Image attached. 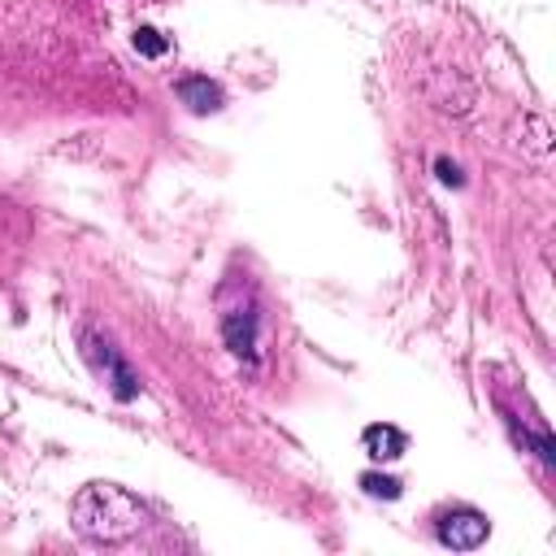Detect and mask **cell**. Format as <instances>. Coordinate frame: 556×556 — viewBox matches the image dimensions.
<instances>
[{
	"label": "cell",
	"mask_w": 556,
	"mask_h": 556,
	"mask_svg": "<svg viewBox=\"0 0 556 556\" xmlns=\"http://www.w3.org/2000/svg\"><path fill=\"white\" fill-rule=\"evenodd\" d=\"M70 521L91 543H126L148 526V504L117 482H87L70 504Z\"/></svg>",
	"instance_id": "1"
},
{
	"label": "cell",
	"mask_w": 556,
	"mask_h": 556,
	"mask_svg": "<svg viewBox=\"0 0 556 556\" xmlns=\"http://www.w3.org/2000/svg\"><path fill=\"white\" fill-rule=\"evenodd\" d=\"M434 534H439V543H443V547H452V552H473V547H482V543H486L491 521H486V513H478V508L460 504V508H447V513L439 517Z\"/></svg>",
	"instance_id": "4"
},
{
	"label": "cell",
	"mask_w": 556,
	"mask_h": 556,
	"mask_svg": "<svg viewBox=\"0 0 556 556\" xmlns=\"http://www.w3.org/2000/svg\"><path fill=\"white\" fill-rule=\"evenodd\" d=\"M222 339L239 361H256V343H261V304L256 291L248 282H230L222 287Z\"/></svg>",
	"instance_id": "2"
},
{
	"label": "cell",
	"mask_w": 556,
	"mask_h": 556,
	"mask_svg": "<svg viewBox=\"0 0 556 556\" xmlns=\"http://www.w3.org/2000/svg\"><path fill=\"white\" fill-rule=\"evenodd\" d=\"M135 52L156 61V56H165V52H169V39H165L156 26H139V30H135Z\"/></svg>",
	"instance_id": "8"
},
{
	"label": "cell",
	"mask_w": 556,
	"mask_h": 556,
	"mask_svg": "<svg viewBox=\"0 0 556 556\" xmlns=\"http://www.w3.org/2000/svg\"><path fill=\"white\" fill-rule=\"evenodd\" d=\"M434 169H439V178H443L447 187H460V182H465V178H460V169H456L447 156H439V161H434Z\"/></svg>",
	"instance_id": "9"
},
{
	"label": "cell",
	"mask_w": 556,
	"mask_h": 556,
	"mask_svg": "<svg viewBox=\"0 0 556 556\" xmlns=\"http://www.w3.org/2000/svg\"><path fill=\"white\" fill-rule=\"evenodd\" d=\"M174 96H178L191 113H217V109L226 104L222 87H217L213 78H204V74H187V78H178V83H174Z\"/></svg>",
	"instance_id": "5"
},
{
	"label": "cell",
	"mask_w": 556,
	"mask_h": 556,
	"mask_svg": "<svg viewBox=\"0 0 556 556\" xmlns=\"http://www.w3.org/2000/svg\"><path fill=\"white\" fill-rule=\"evenodd\" d=\"M83 356L96 365V374H104V378H109V387H113V395H117L122 404H130V400L139 395V378H135V369L117 356V348H113L104 334L83 330Z\"/></svg>",
	"instance_id": "3"
},
{
	"label": "cell",
	"mask_w": 556,
	"mask_h": 556,
	"mask_svg": "<svg viewBox=\"0 0 556 556\" xmlns=\"http://www.w3.org/2000/svg\"><path fill=\"white\" fill-rule=\"evenodd\" d=\"M361 491L365 495H374V500H400L404 495V482L400 478H391V473H361Z\"/></svg>",
	"instance_id": "7"
},
{
	"label": "cell",
	"mask_w": 556,
	"mask_h": 556,
	"mask_svg": "<svg viewBox=\"0 0 556 556\" xmlns=\"http://www.w3.org/2000/svg\"><path fill=\"white\" fill-rule=\"evenodd\" d=\"M361 447L369 452V460H400L408 452V434L391 421H374V426H365Z\"/></svg>",
	"instance_id": "6"
}]
</instances>
